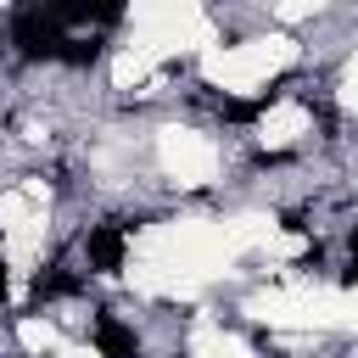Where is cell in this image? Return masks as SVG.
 <instances>
[{
  "instance_id": "6da1fadb",
  "label": "cell",
  "mask_w": 358,
  "mask_h": 358,
  "mask_svg": "<svg viewBox=\"0 0 358 358\" xmlns=\"http://www.w3.org/2000/svg\"><path fill=\"white\" fill-rule=\"evenodd\" d=\"M123 224H95L90 235H84V257H90V268L95 274H117L123 268Z\"/></svg>"
},
{
  "instance_id": "7a4b0ae2",
  "label": "cell",
  "mask_w": 358,
  "mask_h": 358,
  "mask_svg": "<svg viewBox=\"0 0 358 358\" xmlns=\"http://www.w3.org/2000/svg\"><path fill=\"white\" fill-rule=\"evenodd\" d=\"M95 347H101V358H140L134 324H123V319H112V313L95 319Z\"/></svg>"
},
{
  "instance_id": "3957f363",
  "label": "cell",
  "mask_w": 358,
  "mask_h": 358,
  "mask_svg": "<svg viewBox=\"0 0 358 358\" xmlns=\"http://www.w3.org/2000/svg\"><path fill=\"white\" fill-rule=\"evenodd\" d=\"M101 56V39H62V50H56V62H67V67H90Z\"/></svg>"
},
{
  "instance_id": "277c9868",
  "label": "cell",
  "mask_w": 358,
  "mask_h": 358,
  "mask_svg": "<svg viewBox=\"0 0 358 358\" xmlns=\"http://www.w3.org/2000/svg\"><path fill=\"white\" fill-rule=\"evenodd\" d=\"M341 285H358V235H352V257H347V268H341Z\"/></svg>"
}]
</instances>
